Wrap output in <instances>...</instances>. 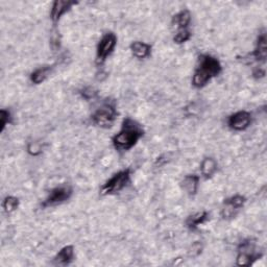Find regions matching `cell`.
Wrapping results in <instances>:
<instances>
[{"instance_id":"6da1fadb","label":"cell","mask_w":267,"mask_h":267,"mask_svg":"<svg viewBox=\"0 0 267 267\" xmlns=\"http://www.w3.org/2000/svg\"><path fill=\"white\" fill-rule=\"evenodd\" d=\"M144 131L140 124L130 117L122 122L121 130L112 139L113 145L119 151H127L135 146L143 137Z\"/></svg>"},{"instance_id":"7a4b0ae2","label":"cell","mask_w":267,"mask_h":267,"mask_svg":"<svg viewBox=\"0 0 267 267\" xmlns=\"http://www.w3.org/2000/svg\"><path fill=\"white\" fill-rule=\"evenodd\" d=\"M222 70L220 62L210 55H201L199 58L197 69L192 77V85L195 88H203L212 78L218 76Z\"/></svg>"},{"instance_id":"3957f363","label":"cell","mask_w":267,"mask_h":267,"mask_svg":"<svg viewBox=\"0 0 267 267\" xmlns=\"http://www.w3.org/2000/svg\"><path fill=\"white\" fill-rule=\"evenodd\" d=\"M117 117L116 106L112 102H105L92 115V121L95 126L101 129L111 128Z\"/></svg>"},{"instance_id":"277c9868","label":"cell","mask_w":267,"mask_h":267,"mask_svg":"<svg viewBox=\"0 0 267 267\" xmlns=\"http://www.w3.org/2000/svg\"><path fill=\"white\" fill-rule=\"evenodd\" d=\"M131 181V169H124L114 174L111 179L103 184L100 189L101 195H111L120 192L126 188Z\"/></svg>"},{"instance_id":"5b68a950","label":"cell","mask_w":267,"mask_h":267,"mask_svg":"<svg viewBox=\"0 0 267 267\" xmlns=\"http://www.w3.org/2000/svg\"><path fill=\"white\" fill-rule=\"evenodd\" d=\"M117 44V37L113 33H105L100 39L96 49V63L97 65H102L114 51Z\"/></svg>"},{"instance_id":"8992f818","label":"cell","mask_w":267,"mask_h":267,"mask_svg":"<svg viewBox=\"0 0 267 267\" xmlns=\"http://www.w3.org/2000/svg\"><path fill=\"white\" fill-rule=\"evenodd\" d=\"M73 190L69 185H62L59 187H56L55 189H52L46 200H44L42 206L43 207H53L57 204L63 203L66 200H68L71 195H72Z\"/></svg>"},{"instance_id":"52a82bcc","label":"cell","mask_w":267,"mask_h":267,"mask_svg":"<svg viewBox=\"0 0 267 267\" xmlns=\"http://www.w3.org/2000/svg\"><path fill=\"white\" fill-rule=\"evenodd\" d=\"M255 246L253 242L245 241L239 247L236 263L238 266H250L258 259H260L262 254L255 253Z\"/></svg>"},{"instance_id":"ba28073f","label":"cell","mask_w":267,"mask_h":267,"mask_svg":"<svg viewBox=\"0 0 267 267\" xmlns=\"http://www.w3.org/2000/svg\"><path fill=\"white\" fill-rule=\"evenodd\" d=\"M252 123V115L246 111H239L231 115L228 119V126L230 129L236 132H242L246 130Z\"/></svg>"},{"instance_id":"9c48e42d","label":"cell","mask_w":267,"mask_h":267,"mask_svg":"<svg viewBox=\"0 0 267 267\" xmlns=\"http://www.w3.org/2000/svg\"><path fill=\"white\" fill-rule=\"evenodd\" d=\"M246 201V199L242 195L236 194L234 197L226 200L224 202V209L221 211V215L224 218H231L235 216L238 210L241 209Z\"/></svg>"},{"instance_id":"30bf717a","label":"cell","mask_w":267,"mask_h":267,"mask_svg":"<svg viewBox=\"0 0 267 267\" xmlns=\"http://www.w3.org/2000/svg\"><path fill=\"white\" fill-rule=\"evenodd\" d=\"M76 3L77 2L70 1V0H56L52 3L50 10V19L52 23L56 25L61 20V18L69 12Z\"/></svg>"},{"instance_id":"8fae6325","label":"cell","mask_w":267,"mask_h":267,"mask_svg":"<svg viewBox=\"0 0 267 267\" xmlns=\"http://www.w3.org/2000/svg\"><path fill=\"white\" fill-rule=\"evenodd\" d=\"M252 58L257 62H263L265 63L267 58V39L266 34L261 33L257 40V45L252 53Z\"/></svg>"},{"instance_id":"7c38bea8","label":"cell","mask_w":267,"mask_h":267,"mask_svg":"<svg viewBox=\"0 0 267 267\" xmlns=\"http://www.w3.org/2000/svg\"><path fill=\"white\" fill-rule=\"evenodd\" d=\"M200 176L195 174H188L184 177L182 181V188L183 190L189 195V197H194L197 195L200 185Z\"/></svg>"},{"instance_id":"4fadbf2b","label":"cell","mask_w":267,"mask_h":267,"mask_svg":"<svg viewBox=\"0 0 267 267\" xmlns=\"http://www.w3.org/2000/svg\"><path fill=\"white\" fill-rule=\"evenodd\" d=\"M74 259V247L72 245H66L55 257V263L57 265H68Z\"/></svg>"},{"instance_id":"5bb4252c","label":"cell","mask_w":267,"mask_h":267,"mask_svg":"<svg viewBox=\"0 0 267 267\" xmlns=\"http://www.w3.org/2000/svg\"><path fill=\"white\" fill-rule=\"evenodd\" d=\"M131 51L134 57H136L139 60H143L150 56L151 46L144 42L136 41L131 44Z\"/></svg>"},{"instance_id":"9a60e30c","label":"cell","mask_w":267,"mask_h":267,"mask_svg":"<svg viewBox=\"0 0 267 267\" xmlns=\"http://www.w3.org/2000/svg\"><path fill=\"white\" fill-rule=\"evenodd\" d=\"M217 171V162L211 157L204 158L200 163V173L204 179H211Z\"/></svg>"},{"instance_id":"2e32d148","label":"cell","mask_w":267,"mask_h":267,"mask_svg":"<svg viewBox=\"0 0 267 267\" xmlns=\"http://www.w3.org/2000/svg\"><path fill=\"white\" fill-rule=\"evenodd\" d=\"M191 22V14L188 10L181 11L172 18V25L181 31V30H187Z\"/></svg>"},{"instance_id":"e0dca14e","label":"cell","mask_w":267,"mask_h":267,"mask_svg":"<svg viewBox=\"0 0 267 267\" xmlns=\"http://www.w3.org/2000/svg\"><path fill=\"white\" fill-rule=\"evenodd\" d=\"M209 219V213L203 211L189 216L186 220V225L190 230H197L200 225L204 224Z\"/></svg>"},{"instance_id":"ac0fdd59","label":"cell","mask_w":267,"mask_h":267,"mask_svg":"<svg viewBox=\"0 0 267 267\" xmlns=\"http://www.w3.org/2000/svg\"><path fill=\"white\" fill-rule=\"evenodd\" d=\"M52 68L50 66H44L35 69L33 72L31 74V81L34 85H40L43 82H45L48 76L51 73Z\"/></svg>"},{"instance_id":"d6986e66","label":"cell","mask_w":267,"mask_h":267,"mask_svg":"<svg viewBox=\"0 0 267 267\" xmlns=\"http://www.w3.org/2000/svg\"><path fill=\"white\" fill-rule=\"evenodd\" d=\"M2 207L4 211L10 214V213L16 211L17 208L19 207V200L15 197H6L3 200Z\"/></svg>"},{"instance_id":"ffe728a7","label":"cell","mask_w":267,"mask_h":267,"mask_svg":"<svg viewBox=\"0 0 267 267\" xmlns=\"http://www.w3.org/2000/svg\"><path fill=\"white\" fill-rule=\"evenodd\" d=\"M191 39V33L190 31L187 30H181L176 33V34L174 35L173 41L176 44H183L186 43L187 41H189Z\"/></svg>"},{"instance_id":"44dd1931","label":"cell","mask_w":267,"mask_h":267,"mask_svg":"<svg viewBox=\"0 0 267 267\" xmlns=\"http://www.w3.org/2000/svg\"><path fill=\"white\" fill-rule=\"evenodd\" d=\"M12 122V115L6 110L0 111V132H3L7 124Z\"/></svg>"},{"instance_id":"7402d4cb","label":"cell","mask_w":267,"mask_h":267,"mask_svg":"<svg viewBox=\"0 0 267 267\" xmlns=\"http://www.w3.org/2000/svg\"><path fill=\"white\" fill-rule=\"evenodd\" d=\"M28 151L33 156L40 155L42 153L41 144L38 143V142H32V143H30L28 146Z\"/></svg>"},{"instance_id":"603a6c76","label":"cell","mask_w":267,"mask_h":267,"mask_svg":"<svg viewBox=\"0 0 267 267\" xmlns=\"http://www.w3.org/2000/svg\"><path fill=\"white\" fill-rule=\"evenodd\" d=\"M201 250H202L201 243L195 242L194 244H192V247H191V250L189 251V254L192 257H197V256H199L201 253Z\"/></svg>"},{"instance_id":"cb8c5ba5","label":"cell","mask_w":267,"mask_h":267,"mask_svg":"<svg viewBox=\"0 0 267 267\" xmlns=\"http://www.w3.org/2000/svg\"><path fill=\"white\" fill-rule=\"evenodd\" d=\"M97 92L94 90L93 88H86L83 90L82 92V95L83 97H85L86 100H91V99H94V97L96 96Z\"/></svg>"},{"instance_id":"d4e9b609","label":"cell","mask_w":267,"mask_h":267,"mask_svg":"<svg viewBox=\"0 0 267 267\" xmlns=\"http://www.w3.org/2000/svg\"><path fill=\"white\" fill-rule=\"evenodd\" d=\"M253 75L256 77V78H261V77H264L265 76V70L262 69V68H257L254 70L253 72Z\"/></svg>"}]
</instances>
